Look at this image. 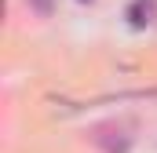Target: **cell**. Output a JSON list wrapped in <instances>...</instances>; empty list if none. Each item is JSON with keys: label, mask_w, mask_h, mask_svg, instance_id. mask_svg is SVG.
Masks as SVG:
<instances>
[{"label": "cell", "mask_w": 157, "mask_h": 153, "mask_svg": "<svg viewBox=\"0 0 157 153\" xmlns=\"http://www.w3.org/2000/svg\"><path fill=\"white\" fill-rule=\"evenodd\" d=\"M154 4H157V0H139V4H132L128 18H132V26H135V29H143V26L150 22V15H154Z\"/></svg>", "instance_id": "6da1fadb"}, {"label": "cell", "mask_w": 157, "mask_h": 153, "mask_svg": "<svg viewBox=\"0 0 157 153\" xmlns=\"http://www.w3.org/2000/svg\"><path fill=\"white\" fill-rule=\"evenodd\" d=\"M29 4H33V7H37L40 15H51V7H55V4H51V0H29Z\"/></svg>", "instance_id": "7a4b0ae2"}, {"label": "cell", "mask_w": 157, "mask_h": 153, "mask_svg": "<svg viewBox=\"0 0 157 153\" xmlns=\"http://www.w3.org/2000/svg\"><path fill=\"white\" fill-rule=\"evenodd\" d=\"M80 4H91V0H80Z\"/></svg>", "instance_id": "3957f363"}]
</instances>
